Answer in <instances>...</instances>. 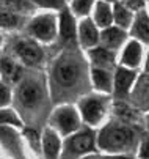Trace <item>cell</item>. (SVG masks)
<instances>
[{
    "instance_id": "1",
    "label": "cell",
    "mask_w": 149,
    "mask_h": 159,
    "mask_svg": "<svg viewBox=\"0 0 149 159\" xmlns=\"http://www.w3.org/2000/svg\"><path fill=\"white\" fill-rule=\"evenodd\" d=\"M132 140V132L129 129H122V128H109L105 129L100 137H99V145L102 148H121L127 145Z\"/></svg>"
},
{
    "instance_id": "2",
    "label": "cell",
    "mask_w": 149,
    "mask_h": 159,
    "mask_svg": "<svg viewBox=\"0 0 149 159\" xmlns=\"http://www.w3.org/2000/svg\"><path fill=\"white\" fill-rule=\"evenodd\" d=\"M32 32L41 38V39H50L55 33V24H53V17L52 16H41L33 20L32 24Z\"/></svg>"
},
{
    "instance_id": "3",
    "label": "cell",
    "mask_w": 149,
    "mask_h": 159,
    "mask_svg": "<svg viewBox=\"0 0 149 159\" xmlns=\"http://www.w3.org/2000/svg\"><path fill=\"white\" fill-rule=\"evenodd\" d=\"M39 98H41V90H39V87L36 84L27 82L19 90V101H20V104H24L25 107L36 106Z\"/></svg>"
},
{
    "instance_id": "4",
    "label": "cell",
    "mask_w": 149,
    "mask_h": 159,
    "mask_svg": "<svg viewBox=\"0 0 149 159\" xmlns=\"http://www.w3.org/2000/svg\"><path fill=\"white\" fill-rule=\"evenodd\" d=\"M16 52L19 54V57L25 60L27 63H38L42 58V52L39 51V48L36 44L30 43V41H20L16 46Z\"/></svg>"
},
{
    "instance_id": "5",
    "label": "cell",
    "mask_w": 149,
    "mask_h": 159,
    "mask_svg": "<svg viewBox=\"0 0 149 159\" xmlns=\"http://www.w3.org/2000/svg\"><path fill=\"white\" fill-rule=\"evenodd\" d=\"M77 77H79V70L74 63L65 61L57 66V79L63 85H72L77 80Z\"/></svg>"
},
{
    "instance_id": "6",
    "label": "cell",
    "mask_w": 149,
    "mask_h": 159,
    "mask_svg": "<svg viewBox=\"0 0 149 159\" xmlns=\"http://www.w3.org/2000/svg\"><path fill=\"white\" fill-rule=\"evenodd\" d=\"M57 123L60 125V128L63 129V132H72L74 129H77V115L72 109H61L57 113Z\"/></svg>"
},
{
    "instance_id": "7",
    "label": "cell",
    "mask_w": 149,
    "mask_h": 159,
    "mask_svg": "<svg viewBox=\"0 0 149 159\" xmlns=\"http://www.w3.org/2000/svg\"><path fill=\"white\" fill-rule=\"evenodd\" d=\"M82 110H83V117L87 118V121L90 123H97L104 113V107L97 99H88L82 104Z\"/></svg>"
},
{
    "instance_id": "8",
    "label": "cell",
    "mask_w": 149,
    "mask_h": 159,
    "mask_svg": "<svg viewBox=\"0 0 149 159\" xmlns=\"http://www.w3.org/2000/svg\"><path fill=\"white\" fill-rule=\"evenodd\" d=\"M80 38L85 46H93L97 43V32L91 20H85L80 25Z\"/></svg>"
},
{
    "instance_id": "9",
    "label": "cell",
    "mask_w": 149,
    "mask_h": 159,
    "mask_svg": "<svg viewBox=\"0 0 149 159\" xmlns=\"http://www.w3.org/2000/svg\"><path fill=\"white\" fill-rule=\"evenodd\" d=\"M132 80H134V73L124 70V68H119L118 74H116V93L126 95L130 84H132Z\"/></svg>"
},
{
    "instance_id": "10",
    "label": "cell",
    "mask_w": 149,
    "mask_h": 159,
    "mask_svg": "<svg viewBox=\"0 0 149 159\" xmlns=\"http://www.w3.org/2000/svg\"><path fill=\"white\" fill-rule=\"evenodd\" d=\"M141 57V49H140V44L137 41H132L129 46L126 48L124 55H122V61L129 66H137Z\"/></svg>"
},
{
    "instance_id": "11",
    "label": "cell",
    "mask_w": 149,
    "mask_h": 159,
    "mask_svg": "<svg viewBox=\"0 0 149 159\" xmlns=\"http://www.w3.org/2000/svg\"><path fill=\"white\" fill-rule=\"evenodd\" d=\"M71 147L77 153H83V151L91 150L93 148V135L90 132H83V134L75 135L71 142Z\"/></svg>"
},
{
    "instance_id": "12",
    "label": "cell",
    "mask_w": 149,
    "mask_h": 159,
    "mask_svg": "<svg viewBox=\"0 0 149 159\" xmlns=\"http://www.w3.org/2000/svg\"><path fill=\"white\" fill-rule=\"evenodd\" d=\"M61 35L65 39H72L75 35V25H74V19L68 11H63L61 14Z\"/></svg>"
},
{
    "instance_id": "13",
    "label": "cell",
    "mask_w": 149,
    "mask_h": 159,
    "mask_svg": "<svg viewBox=\"0 0 149 159\" xmlns=\"http://www.w3.org/2000/svg\"><path fill=\"white\" fill-rule=\"evenodd\" d=\"M58 148H60V142L57 139V135L52 131H47L46 135H44V150H46L47 157L49 159H55L57 153H58Z\"/></svg>"
},
{
    "instance_id": "14",
    "label": "cell",
    "mask_w": 149,
    "mask_h": 159,
    "mask_svg": "<svg viewBox=\"0 0 149 159\" xmlns=\"http://www.w3.org/2000/svg\"><path fill=\"white\" fill-rule=\"evenodd\" d=\"M135 35L140 36L143 41H149V17L144 13H140L135 22Z\"/></svg>"
},
{
    "instance_id": "15",
    "label": "cell",
    "mask_w": 149,
    "mask_h": 159,
    "mask_svg": "<svg viewBox=\"0 0 149 159\" xmlns=\"http://www.w3.org/2000/svg\"><path fill=\"white\" fill-rule=\"evenodd\" d=\"M96 22H97V25H102V27H107L110 22H112V11L109 8L107 3H97L96 7Z\"/></svg>"
},
{
    "instance_id": "16",
    "label": "cell",
    "mask_w": 149,
    "mask_h": 159,
    "mask_svg": "<svg viewBox=\"0 0 149 159\" xmlns=\"http://www.w3.org/2000/svg\"><path fill=\"white\" fill-rule=\"evenodd\" d=\"M0 70H2V73L13 82L20 77V68L16 66L10 58H2V61H0Z\"/></svg>"
},
{
    "instance_id": "17",
    "label": "cell",
    "mask_w": 149,
    "mask_h": 159,
    "mask_svg": "<svg viewBox=\"0 0 149 159\" xmlns=\"http://www.w3.org/2000/svg\"><path fill=\"white\" fill-rule=\"evenodd\" d=\"M102 39H104V43L107 44V46L115 48V46H118V44L122 43L124 33L121 30H118V29H107L102 33Z\"/></svg>"
},
{
    "instance_id": "18",
    "label": "cell",
    "mask_w": 149,
    "mask_h": 159,
    "mask_svg": "<svg viewBox=\"0 0 149 159\" xmlns=\"http://www.w3.org/2000/svg\"><path fill=\"white\" fill-rule=\"evenodd\" d=\"M20 22V17L11 11H6V10H0V27L3 29H13V27H17Z\"/></svg>"
},
{
    "instance_id": "19",
    "label": "cell",
    "mask_w": 149,
    "mask_h": 159,
    "mask_svg": "<svg viewBox=\"0 0 149 159\" xmlns=\"http://www.w3.org/2000/svg\"><path fill=\"white\" fill-rule=\"evenodd\" d=\"M93 79H94V84H96L97 88L105 90V92H109V90H110V76L105 71L94 70L93 71Z\"/></svg>"
},
{
    "instance_id": "20",
    "label": "cell",
    "mask_w": 149,
    "mask_h": 159,
    "mask_svg": "<svg viewBox=\"0 0 149 159\" xmlns=\"http://www.w3.org/2000/svg\"><path fill=\"white\" fill-rule=\"evenodd\" d=\"M91 58L97 65H112L113 61V54L107 49H96L91 52Z\"/></svg>"
},
{
    "instance_id": "21",
    "label": "cell",
    "mask_w": 149,
    "mask_h": 159,
    "mask_svg": "<svg viewBox=\"0 0 149 159\" xmlns=\"http://www.w3.org/2000/svg\"><path fill=\"white\" fill-rule=\"evenodd\" d=\"M115 19L121 27H129L130 24V13L127 11L122 5H116L115 7Z\"/></svg>"
},
{
    "instance_id": "22",
    "label": "cell",
    "mask_w": 149,
    "mask_h": 159,
    "mask_svg": "<svg viewBox=\"0 0 149 159\" xmlns=\"http://www.w3.org/2000/svg\"><path fill=\"white\" fill-rule=\"evenodd\" d=\"M0 125H20V121L11 110H0Z\"/></svg>"
},
{
    "instance_id": "23",
    "label": "cell",
    "mask_w": 149,
    "mask_h": 159,
    "mask_svg": "<svg viewBox=\"0 0 149 159\" xmlns=\"http://www.w3.org/2000/svg\"><path fill=\"white\" fill-rule=\"evenodd\" d=\"M91 5H93V0H74V3H72L74 10L79 14H87L90 11Z\"/></svg>"
},
{
    "instance_id": "24",
    "label": "cell",
    "mask_w": 149,
    "mask_h": 159,
    "mask_svg": "<svg viewBox=\"0 0 149 159\" xmlns=\"http://www.w3.org/2000/svg\"><path fill=\"white\" fill-rule=\"evenodd\" d=\"M35 2L41 7L46 8H60L63 7V0H35Z\"/></svg>"
},
{
    "instance_id": "25",
    "label": "cell",
    "mask_w": 149,
    "mask_h": 159,
    "mask_svg": "<svg viewBox=\"0 0 149 159\" xmlns=\"http://www.w3.org/2000/svg\"><path fill=\"white\" fill-rule=\"evenodd\" d=\"M8 101H10V92H8V88L3 87V85H0V106H5Z\"/></svg>"
},
{
    "instance_id": "26",
    "label": "cell",
    "mask_w": 149,
    "mask_h": 159,
    "mask_svg": "<svg viewBox=\"0 0 149 159\" xmlns=\"http://www.w3.org/2000/svg\"><path fill=\"white\" fill-rule=\"evenodd\" d=\"M25 135L28 137V140H32V143H33V147L35 148H38L39 147V140H38V134L33 131V129H27L25 131Z\"/></svg>"
},
{
    "instance_id": "27",
    "label": "cell",
    "mask_w": 149,
    "mask_h": 159,
    "mask_svg": "<svg viewBox=\"0 0 149 159\" xmlns=\"http://www.w3.org/2000/svg\"><path fill=\"white\" fill-rule=\"evenodd\" d=\"M140 156L147 159L149 157V137H146V140L141 143V151H140Z\"/></svg>"
},
{
    "instance_id": "28",
    "label": "cell",
    "mask_w": 149,
    "mask_h": 159,
    "mask_svg": "<svg viewBox=\"0 0 149 159\" xmlns=\"http://www.w3.org/2000/svg\"><path fill=\"white\" fill-rule=\"evenodd\" d=\"M126 3L129 5L130 8H140L143 2H141V0H126Z\"/></svg>"
},
{
    "instance_id": "29",
    "label": "cell",
    "mask_w": 149,
    "mask_h": 159,
    "mask_svg": "<svg viewBox=\"0 0 149 159\" xmlns=\"http://www.w3.org/2000/svg\"><path fill=\"white\" fill-rule=\"evenodd\" d=\"M0 2H3V3H19V2H22V0H0Z\"/></svg>"
},
{
    "instance_id": "30",
    "label": "cell",
    "mask_w": 149,
    "mask_h": 159,
    "mask_svg": "<svg viewBox=\"0 0 149 159\" xmlns=\"http://www.w3.org/2000/svg\"><path fill=\"white\" fill-rule=\"evenodd\" d=\"M147 71H149V60H147Z\"/></svg>"
},
{
    "instance_id": "31",
    "label": "cell",
    "mask_w": 149,
    "mask_h": 159,
    "mask_svg": "<svg viewBox=\"0 0 149 159\" xmlns=\"http://www.w3.org/2000/svg\"><path fill=\"white\" fill-rule=\"evenodd\" d=\"M116 159H127V157H116Z\"/></svg>"
},
{
    "instance_id": "32",
    "label": "cell",
    "mask_w": 149,
    "mask_h": 159,
    "mask_svg": "<svg viewBox=\"0 0 149 159\" xmlns=\"http://www.w3.org/2000/svg\"><path fill=\"white\" fill-rule=\"evenodd\" d=\"M87 159H96V157H87Z\"/></svg>"
}]
</instances>
